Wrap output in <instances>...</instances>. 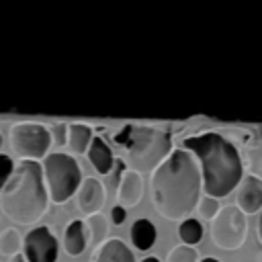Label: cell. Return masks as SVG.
<instances>
[{"mask_svg": "<svg viewBox=\"0 0 262 262\" xmlns=\"http://www.w3.org/2000/svg\"><path fill=\"white\" fill-rule=\"evenodd\" d=\"M258 237H260V242H262V211L258 213Z\"/></svg>", "mask_w": 262, "mask_h": 262, "instance_id": "cell-27", "label": "cell"}, {"mask_svg": "<svg viewBox=\"0 0 262 262\" xmlns=\"http://www.w3.org/2000/svg\"><path fill=\"white\" fill-rule=\"evenodd\" d=\"M201 262H219V260H217V258H213V256H207V258H203Z\"/></svg>", "mask_w": 262, "mask_h": 262, "instance_id": "cell-29", "label": "cell"}, {"mask_svg": "<svg viewBox=\"0 0 262 262\" xmlns=\"http://www.w3.org/2000/svg\"><path fill=\"white\" fill-rule=\"evenodd\" d=\"M203 176L196 158L186 149H174L149 178L154 209L170 221H184L199 207Z\"/></svg>", "mask_w": 262, "mask_h": 262, "instance_id": "cell-1", "label": "cell"}, {"mask_svg": "<svg viewBox=\"0 0 262 262\" xmlns=\"http://www.w3.org/2000/svg\"><path fill=\"white\" fill-rule=\"evenodd\" d=\"M23 254L27 262H55L57 258V239L49 227L39 225L25 235Z\"/></svg>", "mask_w": 262, "mask_h": 262, "instance_id": "cell-8", "label": "cell"}, {"mask_svg": "<svg viewBox=\"0 0 262 262\" xmlns=\"http://www.w3.org/2000/svg\"><path fill=\"white\" fill-rule=\"evenodd\" d=\"M86 229L90 233V244L92 246H100L102 242H106V231H108V219L102 213H94L86 217Z\"/></svg>", "mask_w": 262, "mask_h": 262, "instance_id": "cell-18", "label": "cell"}, {"mask_svg": "<svg viewBox=\"0 0 262 262\" xmlns=\"http://www.w3.org/2000/svg\"><path fill=\"white\" fill-rule=\"evenodd\" d=\"M104 201H106L104 184L98 178H94V176L84 178L80 188H78V192H76L78 209L84 215H94V213H100V209L104 207Z\"/></svg>", "mask_w": 262, "mask_h": 262, "instance_id": "cell-9", "label": "cell"}, {"mask_svg": "<svg viewBox=\"0 0 262 262\" xmlns=\"http://www.w3.org/2000/svg\"><path fill=\"white\" fill-rule=\"evenodd\" d=\"M86 248V223L80 219H74L63 233V250L70 256H80Z\"/></svg>", "mask_w": 262, "mask_h": 262, "instance_id": "cell-14", "label": "cell"}, {"mask_svg": "<svg viewBox=\"0 0 262 262\" xmlns=\"http://www.w3.org/2000/svg\"><path fill=\"white\" fill-rule=\"evenodd\" d=\"M141 262H160V260H158L156 256H147V258H143Z\"/></svg>", "mask_w": 262, "mask_h": 262, "instance_id": "cell-28", "label": "cell"}, {"mask_svg": "<svg viewBox=\"0 0 262 262\" xmlns=\"http://www.w3.org/2000/svg\"><path fill=\"white\" fill-rule=\"evenodd\" d=\"M0 213H2V209H0Z\"/></svg>", "mask_w": 262, "mask_h": 262, "instance_id": "cell-32", "label": "cell"}, {"mask_svg": "<svg viewBox=\"0 0 262 262\" xmlns=\"http://www.w3.org/2000/svg\"><path fill=\"white\" fill-rule=\"evenodd\" d=\"M92 129L84 123H70V139L68 145L72 154H88L90 143H92Z\"/></svg>", "mask_w": 262, "mask_h": 262, "instance_id": "cell-17", "label": "cell"}, {"mask_svg": "<svg viewBox=\"0 0 262 262\" xmlns=\"http://www.w3.org/2000/svg\"><path fill=\"white\" fill-rule=\"evenodd\" d=\"M178 237H180V242L184 246L199 244L203 239V225H201V221L199 219H192V217L180 221V225H178Z\"/></svg>", "mask_w": 262, "mask_h": 262, "instance_id": "cell-20", "label": "cell"}, {"mask_svg": "<svg viewBox=\"0 0 262 262\" xmlns=\"http://www.w3.org/2000/svg\"><path fill=\"white\" fill-rule=\"evenodd\" d=\"M43 178L49 192V201L61 205L74 196L82 184V172L76 160L68 154H49L43 160Z\"/></svg>", "mask_w": 262, "mask_h": 262, "instance_id": "cell-5", "label": "cell"}, {"mask_svg": "<svg viewBox=\"0 0 262 262\" xmlns=\"http://www.w3.org/2000/svg\"><path fill=\"white\" fill-rule=\"evenodd\" d=\"M8 262H27V258H25V254H16V256H12Z\"/></svg>", "mask_w": 262, "mask_h": 262, "instance_id": "cell-26", "label": "cell"}, {"mask_svg": "<svg viewBox=\"0 0 262 262\" xmlns=\"http://www.w3.org/2000/svg\"><path fill=\"white\" fill-rule=\"evenodd\" d=\"M113 141L125 149L123 160L137 174L154 172L174 151L170 133L151 125H125L113 135Z\"/></svg>", "mask_w": 262, "mask_h": 262, "instance_id": "cell-4", "label": "cell"}, {"mask_svg": "<svg viewBox=\"0 0 262 262\" xmlns=\"http://www.w3.org/2000/svg\"><path fill=\"white\" fill-rule=\"evenodd\" d=\"M125 207H121V205H115L113 209H111V223H115V225H121L123 221H125Z\"/></svg>", "mask_w": 262, "mask_h": 262, "instance_id": "cell-25", "label": "cell"}, {"mask_svg": "<svg viewBox=\"0 0 262 262\" xmlns=\"http://www.w3.org/2000/svg\"><path fill=\"white\" fill-rule=\"evenodd\" d=\"M12 174H14L12 158L6 156V154H0V192H2V188L8 184V180L12 178Z\"/></svg>", "mask_w": 262, "mask_h": 262, "instance_id": "cell-24", "label": "cell"}, {"mask_svg": "<svg viewBox=\"0 0 262 262\" xmlns=\"http://www.w3.org/2000/svg\"><path fill=\"white\" fill-rule=\"evenodd\" d=\"M23 242H25V239L20 237L18 229H14V227L2 229V231H0V254H2V256H8V258L20 254Z\"/></svg>", "mask_w": 262, "mask_h": 262, "instance_id": "cell-19", "label": "cell"}, {"mask_svg": "<svg viewBox=\"0 0 262 262\" xmlns=\"http://www.w3.org/2000/svg\"><path fill=\"white\" fill-rule=\"evenodd\" d=\"M51 143V133L41 123L20 121L10 127V147L20 160H45Z\"/></svg>", "mask_w": 262, "mask_h": 262, "instance_id": "cell-6", "label": "cell"}, {"mask_svg": "<svg viewBox=\"0 0 262 262\" xmlns=\"http://www.w3.org/2000/svg\"><path fill=\"white\" fill-rule=\"evenodd\" d=\"M166 262H201V260L192 246H176L168 252Z\"/></svg>", "mask_w": 262, "mask_h": 262, "instance_id": "cell-21", "label": "cell"}, {"mask_svg": "<svg viewBox=\"0 0 262 262\" xmlns=\"http://www.w3.org/2000/svg\"><path fill=\"white\" fill-rule=\"evenodd\" d=\"M244 166L248 168V172L256 178L262 180V137L252 135V139L246 141V156H244Z\"/></svg>", "mask_w": 262, "mask_h": 262, "instance_id": "cell-16", "label": "cell"}, {"mask_svg": "<svg viewBox=\"0 0 262 262\" xmlns=\"http://www.w3.org/2000/svg\"><path fill=\"white\" fill-rule=\"evenodd\" d=\"M248 221L237 205H225L211 221V239L221 250H237L246 242Z\"/></svg>", "mask_w": 262, "mask_h": 262, "instance_id": "cell-7", "label": "cell"}, {"mask_svg": "<svg viewBox=\"0 0 262 262\" xmlns=\"http://www.w3.org/2000/svg\"><path fill=\"white\" fill-rule=\"evenodd\" d=\"M90 262H135V256L123 239L111 237L94 248Z\"/></svg>", "mask_w": 262, "mask_h": 262, "instance_id": "cell-11", "label": "cell"}, {"mask_svg": "<svg viewBox=\"0 0 262 262\" xmlns=\"http://www.w3.org/2000/svg\"><path fill=\"white\" fill-rule=\"evenodd\" d=\"M199 215L203 217V219H207V221H213L215 217H217V213L221 211V207H219V201L217 199H213V196H201V201H199Z\"/></svg>", "mask_w": 262, "mask_h": 262, "instance_id": "cell-22", "label": "cell"}, {"mask_svg": "<svg viewBox=\"0 0 262 262\" xmlns=\"http://www.w3.org/2000/svg\"><path fill=\"white\" fill-rule=\"evenodd\" d=\"M49 205V192L43 178V166L33 160H20L12 178L0 192L2 213L16 225H33Z\"/></svg>", "mask_w": 262, "mask_h": 262, "instance_id": "cell-3", "label": "cell"}, {"mask_svg": "<svg viewBox=\"0 0 262 262\" xmlns=\"http://www.w3.org/2000/svg\"><path fill=\"white\" fill-rule=\"evenodd\" d=\"M0 145H2V135H0Z\"/></svg>", "mask_w": 262, "mask_h": 262, "instance_id": "cell-31", "label": "cell"}, {"mask_svg": "<svg viewBox=\"0 0 262 262\" xmlns=\"http://www.w3.org/2000/svg\"><path fill=\"white\" fill-rule=\"evenodd\" d=\"M235 205L246 213V215H254L262 211V180L246 174L237 186V196H235Z\"/></svg>", "mask_w": 262, "mask_h": 262, "instance_id": "cell-10", "label": "cell"}, {"mask_svg": "<svg viewBox=\"0 0 262 262\" xmlns=\"http://www.w3.org/2000/svg\"><path fill=\"white\" fill-rule=\"evenodd\" d=\"M88 160L92 164V168L98 174H111L113 166H115V156L108 147V143L102 137H94L88 149Z\"/></svg>", "mask_w": 262, "mask_h": 262, "instance_id": "cell-13", "label": "cell"}, {"mask_svg": "<svg viewBox=\"0 0 262 262\" xmlns=\"http://www.w3.org/2000/svg\"><path fill=\"white\" fill-rule=\"evenodd\" d=\"M258 135H260V137H262V125H260V127H258Z\"/></svg>", "mask_w": 262, "mask_h": 262, "instance_id": "cell-30", "label": "cell"}, {"mask_svg": "<svg viewBox=\"0 0 262 262\" xmlns=\"http://www.w3.org/2000/svg\"><path fill=\"white\" fill-rule=\"evenodd\" d=\"M143 196V178L141 174L133 172V170H127L117 186V199H119V205L121 207H135Z\"/></svg>", "mask_w": 262, "mask_h": 262, "instance_id": "cell-12", "label": "cell"}, {"mask_svg": "<svg viewBox=\"0 0 262 262\" xmlns=\"http://www.w3.org/2000/svg\"><path fill=\"white\" fill-rule=\"evenodd\" d=\"M182 149L190 151L201 168L207 196L223 199L235 190L244 178V160L237 147L217 131H207L182 139Z\"/></svg>", "mask_w": 262, "mask_h": 262, "instance_id": "cell-2", "label": "cell"}, {"mask_svg": "<svg viewBox=\"0 0 262 262\" xmlns=\"http://www.w3.org/2000/svg\"><path fill=\"white\" fill-rule=\"evenodd\" d=\"M129 235H131V244L137 250L145 252L156 244V235L158 233H156V227H154V223L149 219H137V221H133V225L129 229Z\"/></svg>", "mask_w": 262, "mask_h": 262, "instance_id": "cell-15", "label": "cell"}, {"mask_svg": "<svg viewBox=\"0 0 262 262\" xmlns=\"http://www.w3.org/2000/svg\"><path fill=\"white\" fill-rule=\"evenodd\" d=\"M49 133H51V143L57 145V147H61L70 139V125H66V123H53L49 127Z\"/></svg>", "mask_w": 262, "mask_h": 262, "instance_id": "cell-23", "label": "cell"}]
</instances>
